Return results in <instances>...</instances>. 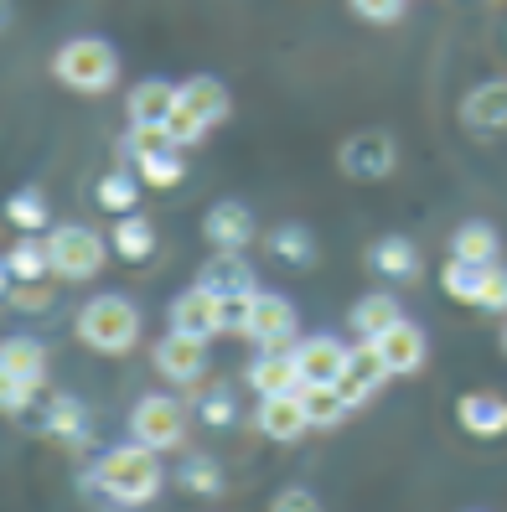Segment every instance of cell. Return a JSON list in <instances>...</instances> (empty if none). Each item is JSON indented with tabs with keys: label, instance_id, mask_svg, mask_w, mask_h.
<instances>
[{
	"label": "cell",
	"instance_id": "cell-1",
	"mask_svg": "<svg viewBox=\"0 0 507 512\" xmlns=\"http://www.w3.org/2000/svg\"><path fill=\"white\" fill-rule=\"evenodd\" d=\"M161 450L145 445V440H130V445H114L109 456L99 461V487L109 502H125V507H140L161 492Z\"/></svg>",
	"mask_w": 507,
	"mask_h": 512
},
{
	"label": "cell",
	"instance_id": "cell-2",
	"mask_svg": "<svg viewBox=\"0 0 507 512\" xmlns=\"http://www.w3.org/2000/svg\"><path fill=\"white\" fill-rule=\"evenodd\" d=\"M52 73L63 88H73V94H104L119 78V52L104 37H73V42L57 47Z\"/></svg>",
	"mask_w": 507,
	"mask_h": 512
},
{
	"label": "cell",
	"instance_id": "cell-3",
	"mask_svg": "<svg viewBox=\"0 0 507 512\" xmlns=\"http://www.w3.org/2000/svg\"><path fill=\"white\" fill-rule=\"evenodd\" d=\"M78 342L104 357H119L140 342V311L125 295H99L78 311Z\"/></svg>",
	"mask_w": 507,
	"mask_h": 512
},
{
	"label": "cell",
	"instance_id": "cell-4",
	"mask_svg": "<svg viewBox=\"0 0 507 512\" xmlns=\"http://www.w3.org/2000/svg\"><path fill=\"white\" fill-rule=\"evenodd\" d=\"M47 383V347L32 337H11L0 347V388H6V414H21Z\"/></svg>",
	"mask_w": 507,
	"mask_h": 512
},
{
	"label": "cell",
	"instance_id": "cell-5",
	"mask_svg": "<svg viewBox=\"0 0 507 512\" xmlns=\"http://www.w3.org/2000/svg\"><path fill=\"white\" fill-rule=\"evenodd\" d=\"M47 254H52L57 280H94L104 269V238L83 223H68V228L47 233Z\"/></svg>",
	"mask_w": 507,
	"mask_h": 512
},
{
	"label": "cell",
	"instance_id": "cell-6",
	"mask_svg": "<svg viewBox=\"0 0 507 512\" xmlns=\"http://www.w3.org/2000/svg\"><path fill=\"white\" fill-rule=\"evenodd\" d=\"M130 435L145 440V445H156V450H176L187 435V409L166 399V394H151V399H140L135 414H130Z\"/></svg>",
	"mask_w": 507,
	"mask_h": 512
},
{
	"label": "cell",
	"instance_id": "cell-7",
	"mask_svg": "<svg viewBox=\"0 0 507 512\" xmlns=\"http://www.w3.org/2000/svg\"><path fill=\"white\" fill-rule=\"evenodd\" d=\"M151 357H156V373H161V378L192 383V378H202V368H207V337H192V331L171 326L166 337L156 342Z\"/></svg>",
	"mask_w": 507,
	"mask_h": 512
},
{
	"label": "cell",
	"instance_id": "cell-8",
	"mask_svg": "<svg viewBox=\"0 0 507 512\" xmlns=\"http://www.w3.org/2000/svg\"><path fill=\"white\" fill-rule=\"evenodd\" d=\"M259 430L270 435V440H301L311 430V409L301 399V388H290V394H259Z\"/></svg>",
	"mask_w": 507,
	"mask_h": 512
},
{
	"label": "cell",
	"instance_id": "cell-9",
	"mask_svg": "<svg viewBox=\"0 0 507 512\" xmlns=\"http://www.w3.org/2000/svg\"><path fill=\"white\" fill-rule=\"evenodd\" d=\"M171 326L192 331V337H218V331H223V295L213 285L182 290V295H176V306H171Z\"/></svg>",
	"mask_w": 507,
	"mask_h": 512
},
{
	"label": "cell",
	"instance_id": "cell-10",
	"mask_svg": "<svg viewBox=\"0 0 507 512\" xmlns=\"http://www.w3.org/2000/svg\"><path fill=\"white\" fill-rule=\"evenodd\" d=\"M290 352L301 363V383H342V373L352 363V347H342L337 337H306Z\"/></svg>",
	"mask_w": 507,
	"mask_h": 512
},
{
	"label": "cell",
	"instance_id": "cell-11",
	"mask_svg": "<svg viewBox=\"0 0 507 512\" xmlns=\"http://www.w3.org/2000/svg\"><path fill=\"white\" fill-rule=\"evenodd\" d=\"M399 166V150H394V140L383 135V130H363V135H352L347 145H342V171L347 176H389Z\"/></svg>",
	"mask_w": 507,
	"mask_h": 512
},
{
	"label": "cell",
	"instance_id": "cell-12",
	"mask_svg": "<svg viewBox=\"0 0 507 512\" xmlns=\"http://www.w3.org/2000/svg\"><path fill=\"white\" fill-rule=\"evenodd\" d=\"M249 342L259 347H285L295 337V306L285 295H259L254 290V306H249V331H244Z\"/></svg>",
	"mask_w": 507,
	"mask_h": 512
},
{
	"label": "cell",
	"instance_id": "cell-13",
	"mask_svg": "<svg viewBox=\"0 0 507 512\" xmlns=\"http://www.w3.org/2000/svg\"><path fill=\"white\" fill-rule=\"evenodd\" d=\"M378 352H383V363H389V373H420L425 368V331L414 326V321H394L389 331H378V337H368Z\"/></svg>",
	"mask_w": 507,
	"mask_h": 512
},
{
	"label": "cell",
	"instance_id": "cell-14",
	"mask_svg": "<svg viewBox=\"0 0 507 512\" xmlns=\"http://www.w3.org/2000/svg\"><path fill=\"white\" fill-rule=\"evenodd\" d=\"M383 378H394L389 373V363H383V352L363 337V347H352V363H347V373H342V394H347V404L357 409V404H363V399H373L378 394V383Z\"/></svg>",
	"mask_w": 507,
	"mask_h": 512
},
{
	"label": "cell",
	"instance_id": "cell-15",
	"mask_svg": "<svg viewBox=\"0 0 507 512\" xmlns=\"http://www.w3.org/2000/svg\"><path fill=\"white\" fill-rule=\"evenodd\" d=\"M176 104H182V83H166V78H145V83H135V88H130V99H125L130 125H166Z\"/></svg>",
	"mask_w": 507,
	"mask_h": 512
},
{
	"label": "cell",
	"instance_id": "cell-16",
	"mask_svg": "<svg viewBox=\"0 0 507 512\" xmlns=\"http://www.w3.org/2000/svg\"><path fill=\"white\" fill-rule=\"evenodd\" d=\"M461 119L471 130H507V78L476 83L466 94V104H461Z\"/></svg>",
	"mask_w": 507,
	"mask_h": 512
},
{
	"label": "cell",
	"instance_id": "cell-17",
	"mask_svg": "<svg viewBox=\"0 0 507 512\" xmlns=\"http://www.w3.org/2000/svg\"><path fill=\"white\" fill-rule=\"evenodd\" d=\"M249 388L254 394H290V388H301V363H295V352H259L249 363Z\"/></svg>",
	"mask_w": 507,
	"mask_h": 512
},
{
	"label": "cell",
	"instance_id": "cell-18",
	"mask_svg": "<svg viewBox=\"0 0 507 512\" xmlns=\"http://www.w3.org/2000/svg\"><path fill=\"white\" fill-rule=\"evenodd\" d=\"M456 419H461L466 435H482V440L507 435V404H502L497 394H466V399L456 404Z\"/></svg>",
	"mask_w": 507,
	"mask_h": 512
},
{
	"label": "cell",
	"instance_id": "cell-19",
	"mask_svg": "<svg viewBox=\"0 0 507 512\" xmlns=\"http://www.w3.org/2000/svg\"><path fill=\"white\" fill-rule=\"evenodd\" d=\"M207 238H213L218 249H244L249 238H254V218H249V207H238V202H218L213 213H207Z\"/></svg>",
	"mask_w": 507,
	"mask_h": 512
},
{
	"label": "cell",
	"instance_id": "cell-20",
	"mask_svg": "<svg viewBox=\"0 0 507 512\" xmlns=\"http://www.w3.org/2000/svg\"><path fill=\"white\" fill-rule=\"evenodd\" d=\"M47 275H52L47 244H37V238H21V244L6 249V280H11V285H42Z\"/></svg>",
	"mask_w": 507,
	"mask_h": 512
},
{
	"label": "cell",
	"instance_id": "cell-21",
	"mask_svg": "<svg viewBox=\"0 0 507 512\" xmlns=\"http://www.w3.org/2000/svg\"><path fill=\"white\" fill-rule=\"evenodd\" d=\"M182 104H187V109H197V114L207 119V125H223L233 99H228V88H223L218 78L197 73V78H187V83H182Z\"/></svg>",
	"mask_w": 507,
	"mask_h": 512
},
{
	"label": "cell",
	"instance_id": "cell-22",
	"mask_svg": "<svg viewBox=\"0 0 507 512\" xmlns=\"http://www.w3.org/2000/svg\"><path fill=\"white\" fill-rule=\"evenodd\" d=\"M399 316H404L399 300L383 295V290H373V295H363V300L352 306V331H357V337H378V331H389Z\"/></svg>",
	"mask_w": 507,
	"mask_h": 512
},
{
	"label": "cell",
	"instance_id": "cell-23",
	"mask_svg": "<svg viewBox=\"0 0 507 512\" xmlns=\"http://www.w3.org/2000/svg\"><path fill=\"white\" fill-rule=\"evenodd\" d=\"M301 399H306V409H311V425H321V430L342 425L347 409H352L337 383H301Z\"/></svg>",
	"mask_w": 507,
	"mask_h": 512
},
{
	"label": "cell",
	"instance_id": "cell-24",
	"mask_svg": "<svg viewBox=\"0 0 507 512\" xmlns=\"http://www.w3.org/2000/svg\"><path fill=\"white\" fill-rule=\"evenodd\" d=\"M373 269L389 280H414L420 275V254H414L409 238H378L373 244Z\"/></svg>",
	"mask_w": 507,
	"mask_h": 512
},
{
	"label": "cell",
	"instance_id": "cell-25",
	"mask_svg": "<svg viewBox=\"0 0 507 512\" xmlns=\"http://www.w3.org/2000/svg\"><path fill=\"white\" fill-rule=\"evenodd\" d=\"M202 285H213L218 295H244V290H254V269L238 259V249H223L213 264H207Z\"/></svg>",
	"mask_w": 507,
	"mask_h": 512
},
{
	"label": "cell",
	"instance_id": "cell-26",
	"mask_svg": "<svg viewBox=\"0 0 507 512\" xmlns=\"http://www.w3.org/2000/svg\"><path fill=\"white\" fill-rule=\"evenodd\" d=\"M487 269L492 264H471V259L451 254V264H445V295L461 300V306H476V300H482V285H487Z\"/></svg>",
	"mask_w": 507,
	"mask_h": 512
},
{
	"label": "cell",
	"instance_id": "cell-27",
	"mask_svg": "<svg viewBox=\"0 0 507 512\" xmlns=\"http://www.w3.org/2000/svg\"><path fill=\"white\" fill-rule=\"evenodd\" d=\"M451 254L471 264H497V228L492 223H461L451 238Z\"/></svg>",
	"mask_w": 507,
	"mask_h": 512
},
{
	"label": "cell",
	"instance_id": "cell-28",
	"mask_svg": "<svg viewBox=\"0 0 507 512\" xmlns=\"http://www.w3.org/2000/svg\"><path fill=\"white\" fill-rule=\"evenodd\" d=\"M156 249V228L145 223V218H135V213H125L114 223V254H125V259H145Z\"/></svg>",
	"mask_w": 507,
	"mask_h": 512
},
{
	"label": "cell",
	"instance_id": "cell-29",
	"mask_svg": "<svg viewBox=\"0 0 507 512\" xmlns=\"http://www.w3.org/2000/svg\"><path fill=\"white\" fill-rule=\"evenodd\" d=\"M187 176V161L176 156V145L171 150H156V156H140V182L145 187H156V192H166V187H176Z\"/></svg>",
	"mask_w": 507,
	"mask_h": 512
},
{
	"label": "cell",
	"instance_id": "cell-30",
	"mask_svg": "<svg viewBox=\"0 0 507 512\" xmlns=\"http://www.w3.org/2000/svg\"><path fill=\"white\" fill-rule=\"evenodd\" d=\"M47 435H57V440H83V404L68 399V394H57V399L47 404Z\"/></svg>",
	"mask_w": 507,
	"mask_h": 512
},
{
	"label": "cell",
	"instance_id": "cell-31",
	"mask_svg": "<svg viewBox=\"0 0 507 512\" xmlns=\"http://www.w3.org/2000/svg\"><path fill=\"white\" fill-rule=\"evenodd\" d=\"M6 223H11V228H21V233L47 228V202H42L37 192H16V197L6 202Z\"/></svg>",
	"mask_w": 507,
	"mask_h": 512
},
{
	"label": "cell",
	"instance_id": "cell-32",
	"mask_svg": "<svg viewBox=\"0 0 507 512\" xmlns=\"http://www.w3.org/2000/svg\"><path fill=\"white\" fill-rule=\"evenodd\" d=\"M135 202H140V187L130 182V176L109 171L99 182V207H109V213H135Z\"/></svg>",
	"mask_w": 507,
	"mask_h": 512
},
{
	"label": "cell",
	"instance_id": "cell-33",
	"mask_svg": "<svg viewBox=\"0 0 507 512\" xmlns=\"http://www.w3.org/2000/svg\"><path fill=\"white\" fill-rule=\"evenodd\" d=\"M166 130H171V140H176V150H182V145H197L207 130H213V125H207V119L197 114V109H187V104H176L171 109V119H166Z\"/></svg>",
	"mask_w": 507,
	"mask_h": 512
},
{
	"label": "cell",
	"instance_id": "cell-34",
	"mask_svg": "<svg viewBox=\"0 0 507 512\" xmlns=\"http://www.w3.org/2000/svg\"><path fill=\"white\" fill-rule=\"evenodd\" d=\"M176 140H171V130L166 125H135L130 130V140H125V150L140 161V156H156V150H171Z\"/></svg>",
	"mask_w": 507,
	"mask_h": 512
},
{
	"label": "cell",
	"instance_id": "cell-35",
	"mask_svg": "<svg viewBox=\"0 0 507 512\" xmlns=\"http://www.w3.org/2000/svg\"><path fill=\"white\" fill-rule=\"evenodd\" d=\"M270 249H275L280 259H290V264H306V259H311V233H306V228H280V233L270 238Z\"/></svg>",
	"mask_w": 507,
	"mask_h": 512
},
{
	"label": "cell",
	"instance_id": "cell-36",
	"mask_svg": "<svg viewBox=\"0 0 507 512\" xmlns=\"http://www.w3.org/2000/svg\"><path fill=\"white\" fill-rule=\"evenodd\" d=\"M357 21H373V26H389L404 16V0H347Z\"/></svg>",
	"mask_w": 507,
	"mask_h": 512
},
{
	"label": "cell",
	"instance_id": "cell-37",
	"mask_svg": "<svg viewBox=\"0 0 507 512\" xmlns=\"http://www.w3.org/2000/svg\"><path fill=\"white\" fill-rule=\"evenodd\" d=\"M249 306H254V290H244V295H223V331L244 337V331H249Z\"/></svg>",
	"mask_w": 507,
	"mask_h": 512
},
{
	"label": "cell",
	"instance_id": "cell-38",
	"mask_svg": "<svg viewBox=\"0 0 507 512\" xmlns=\"http://www.w3.org/2000/svg\"><path fill=\"white\" fill-rule=\"evenodd\" d=\"M182 481H187V492H202V497L223 492V476H218V466H213V461H192V466L182 471Z\"/></svg>",
	"mask_w": 507,
	"mask_h": 512
},
{
	"label": "cell",
	"instance_id": "cell-39",
	"mask_svg": "<svg viewBox=\"0 0 507 512\" xmlns=\"http://www.w3.org/2000/svg\"><path fill=\"white\" fill-rule=\"evenodd\" d=\"M482 311H507V269H487V285H482V300H476Z\"/></svg>",
	"mask_w": 507,
	"mask_h": 512
},
{
	"label": "cell",
	"instance_id": "cell-40",
	"mask_svg": "<svg viewBox=\"0 0 507 512\" xmlns=\"http://www.w3.org/2000/svg\"><path fill=\"white\" fill-rule=\"evenodd\" d=\"M275 507H280V512H311V507H321V497H316V492H301V487H290V492L275 497Z\"/></svg>",
	"mask_w": 507,
	"mask_h": 512
},
{
	"label": "cell",
	"instance_id": "cell-41",
	"mask_svg": "<svg viewBox=\"0 0 507 512\" xmlns=\"http://www.w3.org/2000/svg\"><path fill=\"white\" fill-rule=\"evenodd\" d=\"M202 419H207V425H228V419H233V399L228 394H213V399L202 404Z\"/></svg>",
	"mask_w": 507,
	"mask_h": 512
},
{
	"label": "cell",
	"instance_id": "cell-42",
	"mask_svg": "<svg viewBox=\"0 0 507 512\" xmlns=\"http://www.w3.org/2000/svg\"><path fill=\"white\" fill-rule=\"evenodd\" d=\"M502 347H507V331H502Z\"/></svg>",
	"mask_w": 507,
	"mask_h": 512
}]
</instances>
